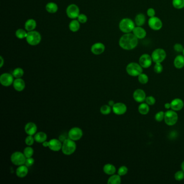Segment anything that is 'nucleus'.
<instances>
[{
  "label": "nucleus",
  "mask_w": 184,
  "mask_h": 184,
  "mask_svg": "<svg viewBox=\"0 0 184 184\" xmlns=\"http://www.w3.org/2000/svg\"><path fill=\"white\" fill-rule=\"evenodd\" d=\"M138 44V39L133 33L125 34L120 37L119 45L123 49L131 50L134 49Z\"/></svg>",
  "instance_id": "f257e3e1"
},
{
  "label": "nucleus",
  "mask_w": 184,
  "mask_h": 184,
  "mask_svg": "<svg viewBox=\"0 0 184 184\" xmlns=\"http://www.w3.org/2000/svg\"><path fill=\"white\" fill-rule=\"evenodd\" d=\"M76 144L74 141L69 138H66L62 143V152L65 155H71L76 151Z\"/></svg>",
  "instance_id": "f03ea898"
},
{
  "label": "nucleus",
  "mask_w": 184,
  "mask_h": 184,
  "mask_svg": "<svg viewBox=\"0 0 184 184\" xmlns=\"http://www.w3.org/2000/svg\"><path fill=\"white\" fill-rule=\"evenodd\" d=\"M136 27L135 22L129 18H124L119 22V28L120 31L125 34L130 33L132 32Z\"/></svg>",
  "instance_id": "7ed1b4c3"
},
{
  "label": "nucleus",
  "mask_w": 184,
  "mask_h": 184,
  "mask_svg": "<svg viewBox=\"0 0 184 184\" xmlns=\"http://www.w3.org/2000/svg\"><path fill=\"white\" fill-rule=\"evenodd\" d=\"M143 68L139 63L131 62L126 66V71L131 76L138 77L139 74L143 73Z\"/></svg>",
  "instance_id": "20e7f679"
},
{
  "label": "nucleus",
  "mask_w": 184,
  "mask_h": 184,
  "mask_svg": "<svg viewBox=\"0 0 184 184\" xmlns=\"http://www.w3.org/2000/svg\"><path fill=\"white\" fill-rule=\"evenodd\" d=\"M178 120V115L177 111L171 109L165 112L164 121L166 125L168 126H173L177 123Z\"/></svg>",
  "instance_id": "39448f33"
},
{
  "label": "nucleus",
  "mask_w": 184,
  "mask_h": 184,
  "mask_svg": "<svg viewBox=\"0 0 184 184\" xmlns=\"http://www.w3.org/2000/svg\"><path fill=\"white\" fill-rule=\"evenodd\" d=\"M28 43L31 46H37L41 42V36L36 31H28L26 37Z\"/></svg>",
  "instance_id": "423d86ee"
},
{
  "label": "nucleus",
  "mask_w": 184,
  "mask_h": 184,
  "mask_svg": "<svg viewBox=\"0 0 184 184\" xmlns=\"http://www.w3.org/2000/svg\"><path fill=\"white\" fill-rule=\"evenodd\" d=\"M26 159L27 158L25 156L24 153L19 151H16L12 153L11 157V163L15 165L16 166L25 165Z\"/></svg>",
  "instance_id": "0eeeda50"
},
{
  "label": "nucleus",
  "mask_w": 184,
  "mask_h": 184,
  "mask_svg": "<svg viewBox=\"0 0 184 184\" xmlns=\"http://www.w3.org/2000/svg\"><path fill=\"white\" fill-rule=\"evenodd\" d=\"M151 57L153 62L156 63H162L166 57V52L161 48L155 49L152 53Z\"/></svg>",
  "instance_id": "6e6552de"
},
{
  "label": "nucleus",
  "mask_w": 184,
  "mask_h": 184,
  "mask_svg": "<svg viewBox=\"0 0 184 184\" xmlns=\"http://www.w3.org/2000/svg\"><path fill=\"white\" fill-rule=\"evenodd\" d=\"M83 131L79 128L74 127L71 128L68 132L69 138L77 141L81 139L83 137Z\"/></svg>",
  "instance_id": "1a4fd4ad"
},
{
  "label": "nucleus",
  "mask_w": 184,
  "mask_h": 184,
  "mask_svg": "<svg viewBox=\"0 0 184 184\" xmlns=\"http://www.w3.org/2000/svg\"><path fill=\"white\" fill-rule=\"evenodd\" d=\"M148 25L151 29L155 31L159 30L163 27V22L158 17H150L148 21Z\"/></svg>",
  "instance_id": "9d476101"
},
{
  "label": "nucleus",
  "mask_w": 184,
  "mask_h": 184,
  "mask_svg": "<svg viewBox=\"0 0 184 184\" xmlns=\"http://www.w3.org/2000/svg\"><path fill=\"white\" fill-rule=\"evenodd\" d=\"M14 77L12 74L9 73H4L0 76V83L3 87H8L13 84Z\"/></svg>",
  "instance_id": "9b49d317"
},
{
  "label": "nucleus",
  "mask_w": 184,
  "mask_h": 184,
  "mask_svg": "<svg viewBox=\"0 0 184 184\" xmlns=\"http://www.w3.org/2000/svg\"><path fill=\"white\" fill-rule=\"evenodd\" d=\"M152 57L149 54H143L139 59V63L143 68H149L152 65Z\"/></svg>",
  "instance_id": "f8f14e48"
},
{
  "label": "nucleus",
  "mask_w": 184,
  "mask_h": 184,
  "mask_svg": "<svg viewBox=\"0 0 184 184\" xmlns=\"http://www.w3.org/2000/svg\"><path fill=\"white\" fill-rule=\"evenodd\" d=\"M66 14L69 18L76 19L79 15V9L76 4H70L66 8Z\"/></svg>",
  "instance_id": "ddd939ff"
},
{
  "label": "nucleus",
  "mask_w": 184,
  "mask_h": 184,
  "mask_svg": "<svg viewBox=\"0 0 184 184\" xmlns=\"http://www.w3.org/2000/svg\"><path fill=\"white\" fill-rule=\"evenodd\" d=\"M112 111L114 114L117 115H122L126 113L127 111V106L125 104L122 102H118L114 104L112 107Z\"/></svg>",
  "instance_id": "4468645a"
},
{
  "label": "nucleus",
  "mask_w": 184,
  "mask_h": 184,
  "mask_svg": "<svg viewBox=\"0 0 184 184\" xmlns=\"http://www.w3.org/2000/svg\"><path fill=\"white\" fill-rule=\"evenodd\" d=\"M133 97L135 101L138 103H141L145 101L146 95L145 91L143 89H136L133 93Z\"/></svg>",
  "instance_id": "2eb2a0df"
},
{
  "label": "nucleus",
  "mask_w": 184,
  "mask_h": 184,
  "mask_svg": "<svg viewBox=\"0 0 184 184\" xmlns=\"http://www.w3.org/2000/svg\"><path fill=\"white\" fill-rule=\"evenodd\" d=\"M49 148L50 150L54 152H58L62 150V141L57 139H52L49 141Z\"/></svg>",
  "instance_id": "dca6fc26"
},
{
  "label": "nucleus",
  "mask_w": 184,
  "mask_h": 184,
  "mask_svg": "<svg viewBox=\"0 0 184 184\" xmlns=\"http://www.w3.org/2000/svg\"><path fill=\"white\" fill-rule=\"evenodd\" d=\"M184 103L182 99L177 98L173 99L171 102V109L175 111H178L182 110L184 108Z\"/></svg>",
  "instance_id": "f3484780"
},
{
  "label": "nucleus",
  "mask_w": 184,
  "mask_h": 184,
  "mask_svg": "<svg viewBox=\"0 0 184 184\" xmlns=\"http://www.w3.org/2000/svg\"><path fill=\"white\" fill-rule=\"evenodd\" d=\"M25 131L27 135L34 136L37 133V125L33 122L28 123L25 125Z\"/></svg>",
  "instance_id": "a211bd4d"
},
{
  "label": "nucleus",
  "mask_w": 184,
  "mask_h": 184,
  "mask_svg": "<svg viewBox=\"0 0 184 184\" xmlns=\"http://www.w3.org/2000/svg\"><path fill=\"white\" fill-rule=\"evenodd\" d=\"M105 49V47L104 45V44L99 43H99H96L93 44L91 47V52L95 55H101L104 52Z\"/></svg>",
  "instance_id": "6ab92c4d"
},
{
  "label": "nucleus",
  "mask_w": 184,
  "mask_h": 184,
  "mask_svg": "<svg viewBox=\"0 0 184 184\" xmlns=\"http://www.w3.org/2000/svg\"><path fill=\"white\" fill-rule=\"evenodd\" d=\"M29 172L28 167L25 165L19 166L16 170V174L19 178H23L28 175Z\"/></svg>",
  "instance_id": "aec40b11"
},
{
  "label": "nucleus",
  "mask_w": 184,
  "mask_h": 184,
  "mask_svg": "<svg viewBox=\"0 0 184 184\" xmlns=\"http://www.w3.org/2000/svg\"><path fill=\"white\" fill-rule=\"evenodd\" d=\"M133 34L136 36L138 39H143L146 36V31L143 27L137 26L133 30Z\"/></svg>",
  "instance_id": "412c9836"
},
{
  "label": "nucleus",
  "mask_w": 184,
  "mask_h": 184,
  "mask_svg": "<svg viewBox=\"0 0 184 184\" xmlns=\"http://www.w3.org/2000/svg\"><path fill=\"white\" fill-rule=\"evenodd\" d=\"M13 87L16 91L21 92L24 90V89H25V83L23 79L21 78L16 79L14 81Z\"/></svg>",
  "instance_id": "4be33fe9"
},
{
  "label": "nucleus",
  "mask_w": 184,
  "mask_h": 184,
  "mask_svg": "<svg viewBox=\"0 0 184 184\" xmlns=\"http://www.w3.org/2000/svg\"><path fill=\"white\" fill-rule=\"evenodd\" d=\"M174 66L178 69L183 68L184 67V55H178L174 58L173 62Z\"/></svg>",
  "instance_id": "5701e85b"
},
{
  "label": "nucleus",
  "mask_w": 184,
  "mask_h": 184,
  "mask_svg": "<svg viewBox=\"0 0 184 184\" xmlns=\"http://www.w3.org/2000/svg\"><path fill=\"white\" fill-rule=\"evenodd\" d=\"M103 171L106 174L111 176L116 173V168L111 164H106L104 166Z\"/></svg>",
  "instance_id": "b1692460"
},
{
  "label": "nucleus",
  "mask_w": 184,
  "mask_h": 184,
  "mask_svg": "<svg viewBox=\"0 0 184 184\" xmlns=\"http://www.w3.org/2000/svg\"><path fill=\"white\" fill-rule=\"evenodd\" d=\"M145 21L146 17L145 15L143 13H139L135 17V22L137 26H143V25L145 24Z\"/></svg>",
  "instance_id": "393cba45"
},
{
  "label": "nucleus",
  "mask_w": 184,
  "mask_h": 184,
  "mask_svg": "<svg viewBox=\"0 0 184 184\" xmlns=\"http://www.w3.org/2000/svg\"><path fill=\"white\" fill-rule=\"evenodd\" d=\"M34 138L35 141L37 143H43L44 141H47V135L44 132H38L34 135Z\"/></svg>",
  "instance_id": "a878e982"
},
{
  "label": "nucleus",
  "mask_w": 184,
  "mask_h": 184,
  "mask_svg": "<svg viewBox=\"0 0 184 184\" xmlns=\"http://www.w3.org/2000/svg\"><path fill=\"white\" fill-rule=\"evenodd\" d=\"M36 22L33 19H29L25 23V29L28 31H33L36 27Z\"/></svg>",
  "instance_id": "bb28decb"
},
{
  "label": "nucleus",
  "mask_w": 184,
  "mask_h": 184,
  "mask_svg": "<svg viewBox=\"0 0 184 184\" xmlns=\"http://www.w3.org/2000/svg\"><path fill=\"white\" fill-rule=\"evenodd\" d=\"M146 103H141L138 106V111L142 115H146L150 111V106Z\"/></svg>",
  "instance_id": "cd10ccee"
},
{
  "label": "nucleus",
  "mask_w": 184,
  "mask_h": 184,
  "mask_svg": "<svg viewBox=\"0 0 184 184\" xmlns=\"http://www.w3.org/2000/svg\"><path fill=\"white\" fill-rule=\"evenodd\" d=\"M121 183V176L119 174H113L108 179V184H120Z\"/></svg>",
  "instance_id": "c85d7f7f"
},
{
  "label": "nucleus",
  "mask_w": 184,
  "mask_h": 184,
  "mask_svg": "<svg viewBox=\"0 0 184 184\" xmlns=\"http://www.w3.org/2000/svg\"><path fill=\"white\" fill-rule=\"evenodd\" d=\"M46 10L49 13L54 14L57 12L58 11V6L54 2H50L46 5Z\"/></svg>",
  "instance_id": "c756f323"
},
{
  "label": "nucleus",
  "mask_w": 184,
  "mask_h": 184,
  "mask_svg": "<svg viewBox=\"0 0 184 184\" xmlns=\"http://www.w3.org/2000/svg\"><path fill=\"white\" fill-rule=\"evenodd\" d=\"M80 28L79 22L77 20H73L69 24V29L73 32H76L79 31Z\"/></svg>",
  "instance_id": "7c9ffc66"
},
{
  "label": "nucleus",
  "mask_w": 184,
  "mask_h": 184,
  "mask_svg": "<svg viewBox=\"0 0 184 184\" xmlns=\"http://www.w3.org/2000/svg\"><path fill=\"white\" fill-rule=\"evenodd\" d=\"M172 5L176 9H182L184 8V0H172Z\"/></svg>",
  "instance_id": "2f4dec72"
},
{
  "label": "nucleus",
  "mask_w": 184,
  "mask_h": 184,
  "mask_svg": "<svg viewBox=\"0 0 184 184\" xmlns=\"http://www.w3.org/2000/svg\"><path fill=\"white\" fill-rule=\"evenodd\" d=\"M12 74L15 78L20 79L23 76V74H24V71L21 68H17L14 70Z\"/></svg>",
  "instance_id": "473e14b6"
},
{
  "label": "nucleus",
  "mask_w": 184,
  "mask_h": 184,
  "mask_svg": "<svg viewBox=\"0 0 184 184\" xmlns=\"http://www.w3.org/2000/svg\"><path fill=\"white\" fill-rule=\"evenodd\" d=\"M111 107L109 105H104L101 106L100 109V111L102 114L103 115H108L111 112Z\"/></svg>",
  "instance_id": "72a5a7b5"
},
{
  "label": "nucleus",
  "mask_w": 184,
  "mask_h": 184,
  "mask_svg": "<svg viewBox=\"0 0 184 184\" xmlns=\"http://www.w3.org/2000/svg\"><path fill=\"white\" fill-rule=\"evenodd\" d=\"M138 80L139 82L141 84H146L149 82V77L147 74H144V73H141L138 76Z\"/></svg>",
  "instance_id": "f704fd0d"
},
{
  "label": "nucleus",
  "mask_w": 184,
  "mask_h": 184,
  "mask_svg": "<svg viewBox=\"0 0 184 184\" xmlns=\"http://www.w3.org/2000/svg\"><path fill=\"white\" fill-rule=\"evenodd\" d=\"M34 153V149L30 146H28L27 147H25L23 151V153L27 158L32 157Z\"/></svg>",
  "instance_id": "c9c22d12"
},
{
  "label": "nucleus",
  "mask_w": 184,
  "mask_h": 184,
  "mask_svg": "<svg viewBox=\"0 0 184 184\" xmlns=\"http://www.w3.org/2000/svg\"><path fill=\"white\" fill-rule=\"evenodd\" d=\"M28 33L25 31V30L22 29H19L17 30L16 31V36L19 39H23L27 37Z\"/></svg>",
  "instance_id": "e433bc0d"
},
{
  "label": "nucleus",
  "mask_w": 184,
  "mask_h": 184,
  "mask_svg": "<svg viewBox=\"0 0 184 184\" xmlns=\"http://www.w3.org/2000/svg\"><path fill=\"white\" fill-rule=\"evenodd\" d=\"M155 119L157 122H162L163 120H164V118H165V112L162 111L158 112L157 114H155Z\"/></svg>",
  "instance_id": "4c0bfd02"
},
{
  "label": "nucleus",
  "mask_w": 184,
  "mask_h": 184,
  "mask_svg": "<svg viewBox=\"0 0 184 184\" xmlns=\"http://www.w3.org/2000/svg\"><path fill=\"white\" fill-rule=\"evenodd\" d=\"M35 138L33 136H30V135H28V136L25 139V143L27 146H31L33 145L34 143L35 142Z\"/></svg>",
  "instance_id": "58836bf2"
},
{
  "label": "nucleus",
  "mask_w": 184,
  "mask_h": 184,
  "mask_svg": "<svg viewBox=\"0 0 184 184\" xmlns=\"http://www.w3.org/2000/svg\"><path fill=\"white\" fill-rule=\"evenodd\" d=\"M174 178L177 181H182L184 179V172L182 170L178 171L174 174Z\"/></svg>",
  "instance_id": "ea45409f"
},
{
  "label": "nucleus",
  "mask_w": 184,
  "mask_h": 184,
  "mask_svg": "<svg viewBox=\"0 0 184 184\" xmlns=\"http://www.w3.org/2000/svg\"><path fill=\"white\" fill-rule=\"evenodd\" d=\"M118 174L119 176H124L126 175L128 172V168L126 166H122L118 168Z\"/></svg>",
  "instance_id": "a19ab883"
},
{
  "label": "nucleus",
  "mask_w": 184,
  "mask_h": 184,
  "mask_svg": "<svg viewBox=\"0 0 184 184\" xmlns=\"http://www.w3.org/2000/svg\"><path fill=\"white\" fill-rule=\"evenodd\" d=\"M161 63H156L154 66V71L156 74H160L163 71V66Z\"/></svg>",
  "instance_id": "79ce46f5"
},
{
  "label": "nucleus",
  "mask_w": 184,
  "mask_h": 184,
  "mask_svg": "<svg viewBox=\"0 0 184 184\" xmlns=\"http://www.w3.org/2000/svg\"><path fill=\"white\" fill-rule=\"evenodd\" d=\"M145 102L149 105H153L156 102L155 98L152 96H147L145 99Z\"/></svg>",
  "instance_id": "37998d69"
},
{
  "label": "nucleus",
  "mask_w": 184,
  "mask_h": 184,
  "mask_svg": "<svg viewBox=\"0 0 184 184\" xmlns=\"http://www.w3.org/2000/svg\"><path fill=\"white\" fill-rule=\"evenodd\" d=\"M77 19H78V21L79 22V23H85L88 21V17L87 16L83 14L79 15Z\"/></svg>",
  "instance_id": "c03bdc74"
},
{
  "label": "nucleus",
  "mask_w": 184,
  "mask_h": 184,
  "mask_svg": "<svg viewBox=\"0 0 184 184\" xmlns=\"http://www.w3.org/2000/svg\"><path fill=\"white\" fill-rule=\"evenodd\" d=\"M173 49L176 52H182L184 48L182 44L176 43L174 45Z\"/></svg>",
  "instance_id": "a18cd8bd"
},
{
  "label": "nucleus",
  "mask_w": 184,
  "mask_h": 184,
  "mask_svg": "<svg viewBox=\"0 0 184 184\" xmlns=\"http://www.w3.org/2000/svg\"><path fill=\"white\" fill-rule=\"evenodd\" d=\"M34 163H35V160L33 158H27L25 163V165L29 168V167H31L33 165Z\"/></svg>",
  "instance_id": "49530a36"
},
{
  "label": "nucleus",
  "mask_w": 184,
  "mask_h": 184,
  "mask_svg": "<svg viewBox=\"0 0 184 184\" xmlns=\"http://www.w3.org/2000/svg\"><path fill=\"white\" fill-rule=\"evenodd\" d=\"M146 13H147V16L150 17L155 16V11L152 8H150L148 9Z\"/></svg>",
  "instance_id": "de8ad7c7"
},
{
  "label": "nucleus",
  "mask_w": 184,
  "mask_h": 184,
  "mask_svg": "<svg viewBox=\"0 0 184 184\" xmlns=\"http://www.w3.org/2000/svg\"><path fill=\"white\" fill-rule=\"evenodd\" d=\"M164 106H165V108L166 109L169 110L171 108V103H166L165 104Z\"/></svg>",
  "instance_id": "09e8293b"
},
{
  "label": "nucleus",
  "mask_w": 184,
  "mask_h": 184,
  "mask_svg": "<svg viewBox=\"0 0 184 184\" xmlns=\"http://www.w3.org/2000/svg\"><path fill=\"white\" fill-rule=\"evenodd\" d=\"M42 145H43V146L44 147H49V141H44L43 143H42Z\"/></svg>",
  "instance_id": "8fccbe9b"
},
{
  "label": "nucleus",
  "mask_w": 184,
  "mask_h": 184,
  "mask_svg": "<svg viewBox=\"0 0 184 184\" xmlns=\"http://www.w3.org/2000/svg\"><path fill=\"white\" fill-rule=\"evenodd\" d=\"M0 60H1V64H0V67L2 68L3 64H4V60L2 58V56H0Z\"/></svg>",
  "instance_id": "3c124183"
},
{
  "label": "nucleus",
  "mask_w": 184,
  "mask_h": 184,
  "mask_svg": "<svg viewBox=\"0 0 184 184\" xmlns=\"http://www.w3.org/2000/svg\"><path fill=\"white\" fill-rule=\"evenodd\" d=\"M114 101H112V100H111L110 101H109V103H108V105H110L111 107H112L114 105Z\"/></svg>",
  "instance_id": "603ef678"
},
{
  "label": "nucleus",
  "mask_w": 184,
  "mask_h": 184,
  "mask_svg": "<svg viewBox=\"0 0 184 184\" xmlns=\"http://www.w3.org/2000/svg\"><path fill=\"white\" fill-rule=\"evenodd\" d=\"M181 168H182V170L184 172V161H182V165H181Z\"/></svg>",
  "instance_id": "864d4df0"
},
{
  "label": "nucleus",
  "mask_w": 184,
  "mask_h": 184,
  "mask_svg": "<svg viewBox=\"0 0 184 184\" xmlns=\"http://www.w3.org/2000/svg\"><path fill=\"white\" fill-rule=\"evenodd\" d=\"M182 54H183V55L184 56V50H183V52H182Z\"/></svg>",
  "instance_id": "5fc2aeb1"
}]
</instances>
